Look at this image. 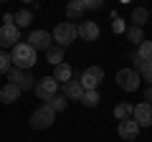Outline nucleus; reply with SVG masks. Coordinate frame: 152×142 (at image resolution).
I'll return each mask as SVG.
<instances>
[{
  "label": "nucleus",
  "mask_w": 152,
  "mask_h": 142,
  "mask_svg": "<svg viewBox=\"0 0 152 142\" xmlns=\"http://www.w3.org/2000/svg\"><path fill=\"white\" fill-rule=\"evenodd\" d=\"M137 74H140L145 81H150V86H152V61H145V66H142Z\"/></svg>",
  "instance_id": "nucleus-27"
},
{
  "label": "nucleus",
  "mask_w": 152,
  "mask_h": 142,
  "mask_svg": "<svg viewBox=\"0 0 152 142\" xmlns=\"http://www.w3.org/2000/svg\"><path fill=\"white\" fill-rule=\"evenodd\" d=\"M53 46H61V48H69L71 43L76 41V36H79V26L71 20H61L58 26L53 28Z\"/></svg>",
  "instance_id": "nucleus-2"
},
{
  "label": "nucleus",
  "mask_w": 152,
  "mask_h": 142,
  "mask_svg": "<svg viewBox=\"0 0 152 142\" xmlns=\"http://www.w3.org/2000/svg\"><path fill=\"white\" fill-rule=\"evenodd\" d=\"M10 59H13V66H15V69L28 71V69H33V66H36V61H38V51L31 48L28 43H18L15 48H13Z\"/></svg>",
  "instance_id": "nucleus-1"
},
{
  "label": "nucleus",
  "mask_w": 152,
  "mask_h": 142,
  "mask_svg": "<svg viewBox=\"0 0 152 142\" xmlns=\"http://www.w3.org/2000/svg\"><path fill=\"white\" fill-rule=\"evenodd\" d=\"M20 43V28L15 23H3L0 26V46L3 48H15Z\"/></svg>",
  "instance_id": "nucleus-7"
},
{
  "label": "nucleus",
  "mask_w": 152,
  "mask_h": 142,
  "mask_svg": "<svg viewBox=\"0 0 152 142\" xmlns=\"http://www.w3.org/2000/svg\"><path fill=\"white\" fill-rule=\"evenodd\" d=\"M145 102H147V104H152V86H147V89H145Z\"/></svg>",
  "instance_id": "nucleus-29"
},
{
  "label": "nucleus",
  "mask_w": 152,
  "mask_h": 142,
  "mask_svg": "<svg viewBox=\"0 0 152 142\" xmlns=\"http://www.w3.org/2000/svg\"><path fill=\"white\" fill-rule=\"evenodd\" d=\"M0 86H3V84H0Z\"/></svg>",
  "instance_id": "nucleus-31"
},
{
  "label": "nucleus",
  "mask_w": 152,
  "mask_h": 142,
  "mask_svg": "<svg viewBox=\"0 0 152 142\" xmlns=\"http://www.w3.org/2000/svg\"><path fill=\"white\" fill-rule=\"evenodd\" d=\"M84 5H86V10H102L104 0H84Z\"/></svg>",
  "instance_id": "nucleus-28"
},
{
  "label": "nucleus",
  "mask_w": 152,
  "mask_h": 142,
  "mask_svg": "<svg viewBox=\"0 0 152 142\" xmlns=\"http://www.w3.org/2000/svg\"><path fill=\"white\" fill-rule=\"evenodd\" d=\"M8 81L10 84H15L20 91H28V89H36V79L28 74V71H20V69H15L13 66L10 71H8Z\"/></svg>",
  "instance_id": "nucleus-8"
},
{
  "label": "nucleus",
  "mask_w": 152,
  "mask_h": 142,
  "mask_svg": "<svg viewBox=\"0 0 152 142\" xmlns=\"http://www.w3.org/2000/svg\"><path fill=\"white\" fill-rule=\"evenodd\" d=\"M132 112H134V104H129V102H122V104L114 107V117H117V122L132 119Z\"/></svg>",
  "instance_id": "nucleus-18"
},
{
  "label": "nucleus",
  "mask_w": 152,
  "mask_h": 142,
  "mask_svg": "<svg viewBox=\"0 0 152 142\" xmlns=\"http://www.w3.org/2000/svg\"><path fill=\"white\" fill-rule=\"evenodd\" d=\"M13 23H15L18 28H28L33 23V13H31V8H23V10H18L15 15H13Z\"/></svg>",
  "instance_id": "nucleus-19"
},
{
  "label": "nucleus",
  "mask_w": 152,
  "mask_h": 142,
  "mask_svg": "<svg viewBox=\"0 0 152 142\" xmlns=\"http://www.w3.org/2000/svg\"><path fill=\"white\" fill-rule=\"evenodd\" d=\"M79 81H81L84 91H96V86L104 81V69L102 66H89V69H84Z\"/></svg>",
  "instance_id": "nucleus-6"
},
{
  "label": "nucleus",
  "mask_w": 152,
  "mask_h": 142,
  "mask_svg": "<svg viewBox=\"0 0 152 142\" xmlns=\"http://www.w3.org/2000/svg\"><path fill=\"white\" fill-rule=\"evenodd\" d=\"M10 69H13V59H10V53H5V51L0 48V74H8Z\"/></svg>",
  "instance_id": "nucleus-25"
},
{
  "label": "nucleus",
  "mask_w": 152,
  "mask_h": 142,
  "mask_svg": "<svg viewBox=\"0 0 152 142\" xmlns=\"http://www.w3.org/2000/svg\"><path fill=\"white\" fill-rule=\"evenodd\" d=\"M48 107H51L53 112H64L66 107H69V99H66L64 94H56V97H53V99L48 102Z\"/></svg>",
  "instance_id": "nucleus-24"
},
{
  "label": "nucleus",
  "mask_w": 152,
  "mask_h": 142,
  "mask_svg": "<svg viewBox=\"0 0 152 142\" xmlns=\"http://www.w3.org/2000/svg\"><path fill=\"white\" fill-rule=\"evenodd\" d=\"M3 23H13V13H5L3 15Z\"/></svg>",
  "instance_id": "nucleus-30"
},
{
  "label": "nucleus",
  "mask_w": 152,
  "mask_h": 142,
  "mask_svg": "<svg viewBox=\"0 0 152 142\" xmlns=\"http://www.w3.org/2000/svg\"><path fill=\"white\" fill-rule=\"evenodd\" d=\"M132 119H134L140 127H152V104H147V102H140V104H134Z\"/></svg>",
  "instance_id": "nucleus-10"
},
{
  "label": "nucleus",
  "mask_w": 152,
  "mask_h": 142,
  "mask_svg": "<svg viewBox=\"0 0 152 142\" xmlns=\"http://www.w3.org/2000/svg\"><path fill=\"white\" fill-rule=\"evenodd\" d=\"M20 89L15 86V84H3V86H0V102L3 104H13V102H18V99H20Z\"/></svg>",
  "instance_id": "nucleus-12"
},
{
  "label": "nucleus",
  "mask_w": 152,
  "mask_h": 142,
  "mask_svg": "<svg viewBox=\"0 0 152 142\" xmlns=\"http://www.w3.org/2000/svg\"><path fill=\"white\" fill-rule=\"evenodd\" d=\"M137 56H140L142 61H152V41H142V43L137 46Z\"/></svg>",
  "instance_id": "nucleus-23"
},
{
  "label": "nucleus",
  "mask_w": 152,
  "mask_h": 142,
  "mask_svg": "<svg viewBox=\"0 0 152 142\" xmlns=\"http://www.w3.org/2000/svg\"><path fill=\"white\" fill-rule=\"evenodd\" d=\"M51 76H53L58 84H66V81H71V79H74V69H71V66L64 61V64L53 66V74H51Z\"/></svg>",
  "instance_id": "nucleus-15"
},
{
  "label": "nucleus",
  "mask_w": 152,
  "mask_h": 142,
  "mask_svg": "<svg viewBox=\"0 0 152 142\" xmlns=\"http://www.w3.org/2000/svg\"><path fill=\"white\" fill-rule=\"evenodd\" d=\"M140 130L142 127L137 124L134 119H124V122H119V124H117V135L122 137V140H137V135H140Z\"/></svg>",
  "instance_id": "nucleus-11"
},
{
  "label": "nucleus",
  "mask_w": 152,
  "mask_h": 142,
  "mask_svg": "<svg viewBox=\"0 0 152 142\" xmlns=\"http://www.w3.org/2000/svg\"><path fill=\"white\" fill-rule=\"evenodd\" d=\"M124 36H127V41H132V43H137V46L145 41V31H142V28H137V26H129V28L124 31Z\"/></svg>",
  "instance_id": "nucleus-20"
},
{
  "label": "nucleus",
  "mask_w": 152,
  "mask_h": 142,
  "mask_svg": "<svg viewBox=\"0 0 152 142\" xmlns=\"http://www.w3.org/2000/svg\"><path fill=\"white\" fill-rule=\"evenodd\" d=\"M99 91H84V97H81V104L84 107H89V109H94V107H99Z\"/></svg>",
  "instance_id": "nucleus-22"
},
{
  "label": "nucleus",
  "mask_w": 152,
  "mask_h": 142,
  "mask_svg": "<svg viewBox=\"0 0 152 142\" xmlns=\"http://www.w3.org/2000/svg\"><path fill=\"white\" fill-rule=\"evenodd\" d=\"M64 97H66V99H74V102H81V97H84L81 81H76V79L66 81V84H64Z\"/></svg>",
  "instance_id": "nucleus-14"
},
{
  "label": "nucleus",
  "mask_w": 152,
  "mask_h": 142,
  "mask_svg": "<svg viewBox=\"0 0 152 142\" xmlns=\"http://www.w3.org/2000/svg\"><path fill=\"white\" fill-rule=\"evenodd\" d=\"M84 13H86V5H84V0H71L69 5H66V18H69L71 23L79 20Z\"/></svg>",
  "instance_id": "nucleus-16"
},
{
  "label": "nucleus",
  "mask_w": 152,
  "mask_h": 142,
  "mask_svg": "<svg viewBox=\"0 0 152 142\" xmlns=\"http://www.w3.org/2000/svg\"><path fill=\"white\" fill-rule=\"evenodd\" d=\"M64 56H66V48H61V46H51V48L46 51V61H48L51 66L64 64Z\"/></svg>",
  "instance_id": "nucleus-17"
},
{
  "label": "nucleus",
  "mask_w": 152,
  "mask_h": 142,
  "mask_svg": "<svg viewBox=\"0 0 152 142\" xmlns=\"http://www.w3.org/2000/svg\"><path fill=\"white\" fill-rule=\"evenodd\" d=\"M99 26L94 20H84L81 26H79V38H84V41H96L99 38Z\"/></svg>",
  "instance_id": "nucleus-13"
},
{
  "label": "nucleus",
  "mask_w": 152,
  "mask_h": 142,
  "mask_svg": "<svg viewBox=\"0 0 152 142\" xmlns=\"http://www.w3.org/2000/svg\"><path fill=\"white\" fill-rule=\"evenodd\" d=\"M147 18H150V13H147V8H134V10H132V26L142 28V26L147 23Z\"/></svg>",
  "instance_id": "nucleus-21"
},
{
  "label": "nucleus",
  "mask_w": 152,
  "mask_h": 142,
  "mask_svg": "<svg viewBox=\"0 0 152 142\" xmlns=\"http://www.w3.org/2000/svg\"><path fill=\"white\" fill-rule=\"evenodd\" d=\"M112 31L114 33H124L127 31V26H124V20H122L117 13H112Z\"/></svg>",
  "instance_id": "nucleus-26"
},
{
  "label": "nucleus",
  "mask_w": 152,
  "mask_h": 142,
  "mask_svg": "<svg viewBox=\"0 0 152 142\" xmlns=\"http://www.w3.org/2000/svg\"><path fill=\"white\" fill-rule=\"evenodd\" d=\"M56 94H58V81H56L53 76H43V79H38V81H36V97L41 99V102L48 104Z\"/></svg>",
  "instance_id": "nucleus-5"
},
{
  "label": "nucleus",
  "mask_w": 152,
  "mask_h": 142,
  "mask_svg": "<svg viewBox=\"0 0 152 142\" xmlns=\"http://www.w3.org/2000/svg\"><path fill=\"white\" fill-rule=\"evenodd\" d=\"M53 122H56V112L51 109L48 104H41V107L31 114V127L33 130H48Z\"/></svg>",
  "instance_id": "nucleus-3"
},
{
  "label": "nucleus",
  "mask_w": 152,
  "mask_h": 142,
  "mask_svg": "<svg viewBox=\"0 0 152 142\" xmlns=\"http://www.w3.org/2000/svg\"><path fill=\"white\" fill-rule=\"evenodd\" d=\"M140 84H142V76L134 69H119L117 71V86H119L122 91H137Z\"/></svg>",
  "instance_id": "nucleus-4"
},
{
  "label": "nucleus",
  "mask_w": 152,
  "mask_h": 142,
  "mask_svg": "<svg viewBox=\"0 0 152 142\" xmlns=\"http://www.w3.org/2000/svg\"><path fill=\"white\" fill-rule=\"evenodd\" d=\"M28 46L36 51H48L51 46H53V36H51L48 31H33L31 36H28Z\"/></svg>",
  "instance_id": "nucleus-9"
}]
</instances>
